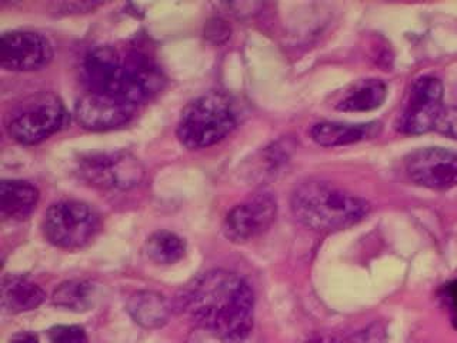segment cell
I'll list each match as a JSON object with an SVG mask.
<instances>
[{"mask_svg": "<svg viewBox=\"0 0 457 343\" xmlns=\"http://www.w3.org/2000/svg\"><path fill=\"white\" fill-rule=\"evenodd\" d=\"M180 306L196 328L233 339H250L254 322V295L245 279L216 269L193 279Z\"/></svg>", "mask_w": 457, "mask_h": 343, "instance_id": "1", "label": "cell"}, {"mask_svg": "<svg viewBox=\"0 0 457 343\" xmlns=\"http://www.w3.org/2000/svg\"><path fill=\"white\" fill-rule=\"evenodd\" d=\"M83 76L90 92L119 97L136 106L152 99L163 88L161 69L147 54L112 46L90 50L83 61Z\"/></svg>", "mask_w": 457, "mask_h": 343, "instance_id": "2", "label": "cell"}, {"mask_svg": "<svg viewBox=\"0 0 457 343\" xmlns=\"http://www.w3.org/2000/svg\"><path fill=\"white\" fill-rule=\"evenodd\" d=\"M292 212L306 228L333 232L359 223L368 214L369 204L325 180H306L293 192Z\"/></svg>", "mask_w": 457, "mask_h": 343, "instance_id": "3", "label": "cell"}, {"mask_svg": "<svg viewBox=\"0 0 457 343\" xmlns=\"http://www.w3.org/2000/svg\"><path fill=\"white\" fill-rule=\"evenodd\" d=\"M236 111L232 100L219 92H209L192 100L183 109L178 138L183 146L197 150L213 146L235 129Z\"/></svg>", "mask_w": 457, "mask_h": 343, "instance_id": "4", "label": "cell"}, {"mask_svg": "<svg viewBox=\"0 0 457 343\" xmlns=\"http://www.w3.org/2000/svg\"><path fill=\"white\" fill-rule=\"evenodd\" d=\"M66 109L54 93H39L14 107L7 132L21 145H36L59 132L66 123Z\"/></svg>", "mask_w": 457, "mask_h": 343, "instance_id": "5", "label": "cell"}, {"mask_svg": "<svg viewBox=\"0 0 457 343\" xmlns=\"http://www.w3.org/2000/svg\"><path fill=\"white\" fill-rule=\"evenodd\" d=\"M100 222L89 205L76 200H62L45 213L43 230L54 247L76 250L86 247L96 236Z\"/></svg>", "mask_w": 457, "mask_h": 343, "instance_id": "6", "label": "cell"}, {"mask_svg": "<svg viewBox=\"0 0 457 343\" xmlns=\"http://www.w3.org/2000/svg\"><path fill=\"white\" fill-rule=\"evenodd\" d=\"M442 82L435 76H421L411 85L397 129L404 135H423L435 129L436 121L443 111Z\"/></svg>", "mask_w": 457, "mask_h": 343, "instance_id": "7", "label": "cell"}, {"mask_svg": "<svg viewBox=\"0 0 457 343\" xmlns=\"http://www.w3.org/2000/svg\"><path fill=\"white\" fill-rule=\"evenodd\" d=\"M80 171L93 185L109 189H130L145 175L140 162L128 152L90 155L80 162Z\"/></svg>", "mask_w": 457, "mask_h": 343, "instance_id": "8", "label": "cell"}, {"mask_svg": "<svg viewBox=\"0 0 457 343\" xmlns=\"http://www.w3.org/2000/svg\"><path fill=\"white\" fill-rule=\"evenodd\" d=\"M407 176L426 189H453L457 186V152L443 147H425L409 155Z\"/></svg>", "mask_w": 457, "mask_h": 343, "instance_id": "9", "label": "cell"}, {"mask_svg": "<svg viewBox=\"0 0 457 343\" xmlns=\"http://www.w3.org/2000/svg\"><path fill=\"white\" fill-rule=\"evenodd\" d=\"M52 57V45L40 33L13 30L0 39V64L6 71H39L49 64Z\"/></svg>", "mask_w": 457, "mask_h": 343, "instance_id": "10", "label": "cell"}, {"mask_svg": "<svg viewBox=\"0 0 457 343\" xmlns=\"http://www.w3.org/2000/svg\"><path fill=\"white\" fill-rule=\"evenodd\" d=\"M276 211V200L270 193H256L228 212L223 225L226 238L235 243L254 239L270 228Z\"/></svg>", "mask_w": 457, "mask_h": 343, "instance_id": "11", "label": "cell"}, {"mask_svg": "<svg viewBox=\"0 0 457 343\" xmlns=\"http://www.w3.org/2000/svg\"><path fill=\"white\" fill-rule=\"evenodd\" d=\"M135 107L119 97L89 92L76 104V121L92 132H107L130 123L135 116Z\"/></svg>", "mask_w": 457, "mask_h": 343, "instance_id": "12", "label": "cell"}, {"mask_svg": "<svg viewBox=\"0 0 457 343\" xmlns=\"http://www.w3.org/2000/svg\"><path fill=\"white\" fill-rule=\"evenodd\" d=\"M387 96V85L380 79H363L350 86L337 100L336 109L342 112H369L382 106Z\"/></svg>", "mask_w": 457, "mask_h": 343, "instance_id": "13", "label": "cell"}, {"mask_svg": "<svg viewBox=\"0 0 457 343\" xmlns=\"http://www.w3.org/2000/svg\"><path fill=\"white\" fill-rule=\"evenodd\" d=\"M39 202V190L21 180H4L0 185V209L7 218L21 221L32 214Z\"/></svg>", "mask_w": 457, "mask_h": 343, "instance_id": "14", "label": "cell"}, {"mask_svg": "<svg viewBox=\"0 0 457 343\" xmlns=\"http://www.w3.org/2000/svg\"><path fill=\"white\" fill-rule=\"evenodd\" d=\"M45 292L40 286L21 276L4 279L2 286V305L11 314L33 311L42 305Z\"/></svg>", "mask_w": 457, "mask_h": 343, "instance_id": "15", "label": "cell"}, {"mask_svg": "<svg viewBox=\"0 0 457 343\" xmlns=\"http://www.w3.org/2000/svg\"><path fill=\"white\" fill-rule=\"evenodd\" d=\"M375 125H350L339 121H320L312 128L311 136L314 142L323 147L346 146L361 142L370 136Z\"/></svg>", "mask_w": 457, "mask_h": 343, "instance_id": "16", "label": "cell"}, {"mask_svg": "<svg viewBox=\"0 0 457 343\" xmlns=\"http://www.w3.org/2000/svg\"><path fill=\"white\" fill-rule=\"evenodd\" d=\"M129 312L145 328H161L168 322V300L156 292H137L129 300Z\"/></svg>", "mask_w": 457, "mask_h": 343, "instance_id": "17", "label": "cell"}, {"mask_svg": "<svg viewBox=\"0 0 457 343\" xmlns=\"http://www.w3.org/2000/svg\"><path fill=\"white\" fill-rule=\"evenodd\" d=\"M147 256L157 264H173L186 254V245L176 233L162 230L150 236L146 243Z\"/></svg>", "mask_w": 457, "mask_h": 343, "instance_id": "18", "label": "cell"}, {"mask_svg": "<svg viewBox=\"0 0 457 343\" xmlns=\"http://www.w3.org/2000/svg\"><path fill=\"white\" fill-rule=\"evenodd\" d=\"M95 299V286L86 280L62 283L54 293V304L68 311H87Z\"/></svg>", "mask_w": 457, "mask_h": 343, "instance_id": "19", "label": "cell"}, {"mask_svg": "<svg viewBox=\"0 0 457 343\" xmlns=\"http://www.w3.org/2000/svg\"><path fill=\"white\" fill-rule=\"evenodd\" d=\"M52 343H89L85 330L79 326H56L50 330Z\"/></svg>", "mask_w": 457, "mask_h": 343, "instance_id": "20", "label": "cell"}, {"mask_svg": "<svg viewBox=\"0 0 457 343\" xmlns=\"http://www.w3.org/2000/svg\"><path fill=\"white\" fill-rule=\"evenodd\" d=\"M435 130L450 139L457 140V106L443 107L436 121Z\"/></svg>", "mask_w": 457, "mask_h": 343, "instance_id": "21", "label": "cell"}, {"mask_svg": "<svg viewBox=\"0 0 457 343\" xmlns=\"http://www.w3.org/2000/svg\"><path fill=\"white\" fill-rule=\"evenodd\" d=\"M346 343H387V333L382 323H373L347 338Z\"/></svg>", "mask_w": 457, "mask_h": 343, "instance_id": "22", "label": "cell"}, {"mask_svg": "<svg viewBox=\"0 0 457 343\" xmlns=\"http://www.w3.org/2000/svg\"><path fill=\"white\" fill-rule=\"evenodd\" d=\"M187 343H257L253 338L250 339H233L228 336L216 335V333L207 332L204 329L196 328L190 333Z\"/></svg>", "mask_w": 457, "mask_h": 343, "instance_id": "23", "label": "cell"}, {"mask_svg": "<svg viewBox=\"0 0 457 343\" xmlns=\"http://www.w3.org/2000/svg\"><path fill=\"white\" fill-rule=\"evenodd\" d=\"M443 297L446 300L450 314H452V322H453L454 328L457 329V279L445 286Z\"/></svg>", "mask_w": 457, "mask_h": 343, "instance_id": "24", "label": "cell"}, {"mask_svg": "<svg viewBox=\"0 0 457 343\" xmlns=\"http://www.w3.org/2000/svg\"><path fill=\"white\" fill-rule=\"evenodd\" d=\"M299 343H346V339H340L332 335H314Z\"/></svg>", "mask_w": 457, "mask_h": 343, "instance_id": "25", "label": "cell"}, {"mask_svg": "<svg viewBox=\"0 0 457 343\" xmlns=\"http://www.w3.org/2000/svg\"><path fill=\"white\" fill-rule=\"evenodd\" d=\"M11 343H39L37 342V338L32 333H19V335L14 336L13 339L11 340Z\"/></svg>", "mask_w": 457, "mask_h": 343, "instance_id": "26", "label": "cell"}]
</instances>
